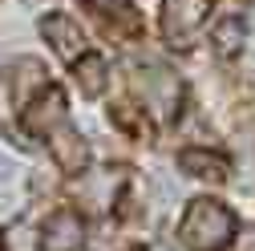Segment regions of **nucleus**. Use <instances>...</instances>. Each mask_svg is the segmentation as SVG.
I'll return each instance as SVG.
<instances>
[{
  "instance_id": "nucleus-1",
  "label": "nucleus",
  "mask_w": 255,
  "mask_h": 251,
  "mask_svg": "<svg viewBox=\"0 0 255 251\" xmlns=\"http://www.w3.org/2000/svg\"><path fill=\"white\" fill-rule=\"evenodd\" d=\"M178 239L190 251H223L235 239V215L223 203H215V199H195L186 207V215H182Z\"/></svg>"
},
{
  "instance_id": "nucleus-2",
  "label": "nucleus",
  "mask_w": 255,
  "mask_h": 251,
  "mask_svg": "<svg viewBox=\"0 0 255 251\" xmlns=\"http://www.w3.org/2000/svg\"><path fill=\"white\" fill-rule=\"evenodd\" d=\"M215 0H166L162 4V37L170 45H190L195 33L207 24Z\"/></svg>"
},
{
  "instance_id": "nucleus-3",
  "label": "nucleus",
  "mask_w": 255,
  "mask_h": 251,
  "mask_svg": "<svg viewBox=\"0 0 255 251\" xmlns=\"http://www.w3.org/2000/svg\"><path fill=\"white\" fill-rule=\"evenodd\" d=\"M134 85H138V93L146 98V106H150L158 118H174V110H178V102H182V81H178L170 69L150 65L142 77H134Z\"/></svg>"
},
{
  "instance_id": "nucleus-4",
  "label": "nucleus",
  "mask_w": 255,
  "mask_h": 251,
  "mask_svg": "<svg viewBox=\"0 0 255 251\" xmlns=\"http://www.w3.org/2000/svg\"><path fill=\"white\" fill-rule=\"evenodd\" d=\"M41 37L57 49V57L73 61V65L85 57V33H81V24H77L69 12H49V16H41Z\"/></svg>"
},
{
  "instance_id": "nucleus-5",
  "label": "nucleus",
  "mask_w": 255,
  "mask_h": 251,
  "mask_svg": "<svg viewBox=\"0 0 255 251\" xmlns=\"http://www.w3.org/2000/svg\"><path fill=\"white\" fill-rule=\"evenodd\" d=\"M85 243V219L77 215V211H57V215H49V223H45V231H41V247L45 251H77Z\"/></svg>"
},
{
  "instance_id": "nucleus-6",
  "label": "nucleus",
  "mask_w": 255,
  "mask_h": 251,
  "mask_svg": "<svg viewBox=\"0 0 255 251\" xmlns=\"http://www.w3.org/2000/svg\"><path fill=\"white\" fill-rule=\"evenodd\" d=\"M20 122H24L28 134H53L57 126H65V98H61V89L49 85L41 98L20 114Z\"/></svg>"
},
{
  "instance_id": "nucleus-7",
  "label": "nucleus",
  "mask_w": 255,
  "mask_h": 251,
  "mask_svg": "<svg viewBox=\"0 0 255 251\" xmlns=\"http://www.w3.org/2000/svg\"><path fill=\"white\" fill-rule=\"evenodd\" d=\"M49 150H53V162L65 170V174H77V170L85 166V158H89L81 130H73L69 122H65V126H57V130L49 134Z\"/></svg>"
},
{
  "instance_id": "nucleus-8",
  "label": "nucleus",
  "mask_w": 255,
  "mask_h": 251,
  "mask_svg": "<svg viewBox=\"0 0 255 251\" xmlns=\"http://www.w3.org/2000/svg\"><path fill=\"white\" fill-rule=\"evenodd\" d=\"M178 166L186 174H195V178H211V182H223L231 174V162L223 158V154H211V150H199V146H190L178 154Z\"/></svg>"
},
{
  "instance_id": "nucleus-9",
  "label": "nucleus",
  "mask_w": 255,
  "mask_h": 251,
  "mask_svg": "<svg viewBox=\"0 0 255 251\" xmlns=\"http://www.w3.org/2000/svg\"><path fill=\"white\" fill-rule=\"evenodd\" d=\"M45 81H49V73L37 57H16V65H8V85H12L16 102H28V93L41 89Z\"/></svg>"
},
{
  "instance_id": "nucleus-10",
  "label": "nucleus",
  "mask_w": 255,
  "mask_h": 251,
  "mask_svg": "<svg viewBox=\"0 0 255 251\" xmlns=\"http://www.w3.org/2000/svg\"><path fill=\"white\" fill-rule=\"evenodd\" d=\"M73 77H77V89L85 93V98H98V93L106 89V61L98 53H85L73 65Z\"/></svg>"
},
{
  "instance_id": "nucleus-11",
  "label": "nucleus",
  "mask_w": 255,
  "mask_h": 251,
  "mask_svg": "<svg viewBox=\"0 0 255 251\" xmlns=\"http://www.w3.org/2000/svg\"><path fill=\"white\" fill-rule=\"evenodd\" d=\"M243 37H247L243 16H223V20L215 24V49H219V57L239 53V49H243Z\"/></svg>"
},
{
  "instance_id": "nucleus-12",
  "label": "nucleus",
  "mask_w": 255,
  "mask_h": 251,
  "mask_svg": "<svg viewBox=\"0 0 255 251\" xmlns=\"http://www.w3.org/2000/svg\"><path fill=\"white\" fill-rule=\"evenodd\" d=\"M118 191V174L114 170H98V178H93V186H85V199L89 203H98V207H110V195Z\"/></svg>"
},
{
  "instance_id": "nucleus-13",
  "label": "nucleus",
  "mask_w": 255,
  "mask_h": 251,
  "mask_svg": "<svg viewBox=\"0 0 255 251\" xmlns=\"http://www.w3.org/2000/svg\"><path fill=\"white\" fill-rule=\"evenodd\" d=\"M8 251H41V235L28 223H20V227L8 231Z\"/></svg>"
},
{
  "instance_id": "nucleus-14",
  "label": "nucleus",
  "mask_w": 255,
  "mask_h": 251,
  "mask_svg": "<svg viewBox=\"0 0 255 251\" xmlns=\"http://www.w3.org/2000/svg\"><path fill=\"white\" fill-rule=\"evenodd\" d=\"M16 174H20L16 158H12V154H4V150H0V186H8V182H12Z\"/></svg>"
},
{
  "instance_id": "nucleus-15",
  "label": "nucleus",
  "mask_w": 255,
  "mask_h": 251,
  "mask_svg": "<svg viewBox=\"0 0 255 251\" xmlns=\"http://www.w3.org/2000/svg\"><path fill=\"white\" fill-rule=\"evenodd\" d=\"M235 251H255V223H247L243 231H235Z\"/></svg>"
},
{
  "instance_id": "nucleus-16",
  "label": "nucleus",
  "mask_w": 255,
  "mask_h": 251,
  "mask_svg": "<svg viewBox=\"0 0 255 251\" xmlns=\"http://www.w3.org/2000/svg\"><path fill=\"white\" fill-rule=\"evenodd\" d=\"M134 251H142V247H134Z\"/></svg>"
}]
</instances>
